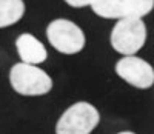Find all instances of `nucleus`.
I'll use <instances>...</instances> for the list:
<instances>
[{
    "instance_id": "nucleus-1",
    "label": "nucleus",
    "mask_w": 154,
    "mask_h": 134,
    "mask_svg": "<svg viewBox=\"0 0 154 134\" xmlns=\"http://www.w3.org/2000/svg\"><path fill=\"white\" fill-rule=\"evenodd\" d=\"M9 83L17 94L26 97L45 96L53 89L51 76L37 65L16 63L9 71Z\"/></svg>"
},
{
    "instance_id": "nucleus-2",
    "label": "nucleus",
    "mask_w": 154,
    "mask_h": 134,
    "mask_svg": "<svg viewBox=\"0 0 154 134\" xmlns=\"http://www.w3.org/2000/svg\"><path fill=\"white\" fill-rule=\"evenodd\" d=\"M146 25L143 19L123 17L114 25L109 43L116 52L122 56H136L146 42Z\"/></svg>"
},
{
    "instance_id": "nucleus-3",
    "label": "nucleus",
    "mask_w": 154,
    "mask_h": 134,
    "mask_svg": "<svg viewBox=\"0 0 154 134\" xmlns=\"http://www.w3.org/2000/svg\"><path fill=\"white\" fill-rule=\"evenodd\" d=\"M100 122V113L88 102H75L63 113L57 123L56 134H91Z\"/></svg>"
},
{
    "instance_id": "nucleus-4",
    "label": "nucleus",
    "mask_w": 154,
    "mask_h": 134,
    "mask_svg": "<svg viewBox=\"0 0 154 134\" xmlns=\"http://www.w3.org/2000/svg\"><path fill=\"white\" fill-rule=\"evenodd\" d=\"M46 37L56 51L66 56L80 52L86 43L83 30L68 19H56L49 22L46 26Z\"/></svg>"
},
{
    "instance_id": "nucleus-5",
    "label": "nucleus",
    "mask_w": 154,
    "mask_h": 134,
    "mask_svg": "<svg viewBox=\"0 0 154 134\" xmlns=\"http://www.w3.org/2000/svg\"><path fill=\"white\" fill-rule=\"evenodd\" d=\"M116 74L137 89H148L154 85V68L137 56H123L116 63Z\"/></svg>"
},
{
    "instance_id": "nucleus-6",
    "label": "nucleus",
    "mask_w": 154,
    "mask_h": 134,
    "mask_svg": "<svg viewBox=\"0 0 154 134\" xmlns=\"http://www.w3.org/2000/svg\"><path fill=\"white\" fill-rule=\"evenodd\" d=\"M16 49L23 63L40 65L48 59V51L45 45L29 33H23L16 39Z\"/></svg>"
},
{
    "instance_id": "nucleus-7",
    "label": "nucleus",
    "mask_w": 154,
    "mask_h": 134,
    "mask_svg": "<svg viewBox=\"0 0 154 134\" xmlns=\"http://www.w3.org/2000/svg\"><path fill=\"white\" fill-rule=\"evenodd\" d=\"M97 17L119 20L126 17V0H94L89 6Z\"/></svg>"
},
{
    "instance_id": "nucleus-8",
    "label": "nucleus",
    "mask_w": 154,
    "mask_h": 134,
    "mask_svg": "<svg viewBox=\"0 0 154 134\" xmlns=\"http://www.w3.org/2000/svg\"><path fill=\"white\" fill-rule=\"evenodd\" d=\"M23 0H0V30L19 23L25 16Z\"/></svg>"
},
{
    "instance_id": "nucleus-9",
    "label": "nucleus",
    "mask_w": 154,
    "mask_h": 134,
    "mask_svg": "<svg viewBox=\"0 0 154 134\" xmlns=\"http://www.w3.org/2000/svg\"><path fill=\"white\" fill-rule=\"evenodd\" d=\"M154 9V0H126V17L143 19Z\"/></svg>"
},
{
    "instance_id": "nucleus-10",
    "label": "nucleus",
    "mask_w": 154,
    "mask_h": 134,
    "mask_svg": "<svg viewBox=\"0 0 154 134\" xmlns=\"http://www.w3.org/2000/svg\"><path fill=\"white\" fill-rule=\"evenodd\" d=\"M63 2L71 8H86V6H91L94 0H63Z\"/></svg>"
},
{
    "instance_id": "nucleus-11",
    "label": "nucleus",
    "mask_w": 154,
    "mask_h": 134,
    "mask_svg": "<svg viewBox=\"0 0 154 134\" xmlns=\"http://www.w3.org/2000/svg\"><path fill=\"white\" fill-rule=\"evenodd\" d=\"M117 134H136V132H133V131H120Z\"/></svg>"
}]
</instances>
